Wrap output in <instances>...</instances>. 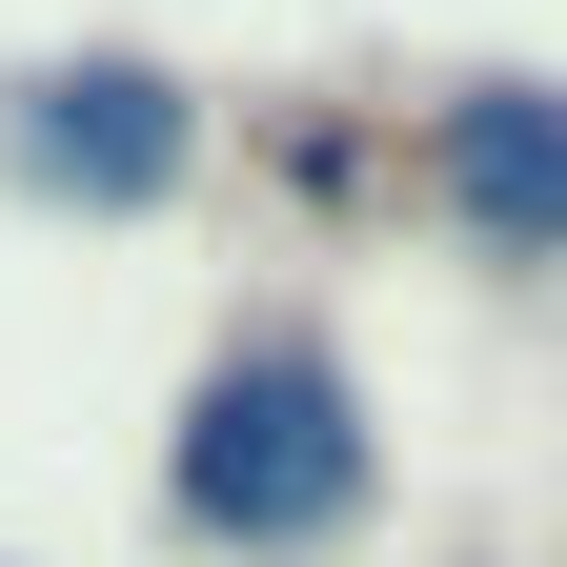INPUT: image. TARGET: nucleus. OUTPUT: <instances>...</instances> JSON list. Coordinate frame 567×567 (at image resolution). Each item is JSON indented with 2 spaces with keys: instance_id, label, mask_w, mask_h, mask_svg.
I'll list each match as a JSON object with an SVG mask.
<instances>
[{
  "instance_id": "nucleus-1",
  "label": "nucleus",
  "mask_w": 567,
  "mask_h": 567,
  "mask_svg": "<svg viewBox=\"0 0 567 567\" xmlns=\"http://www.w3.org/2000/svg\"><path fill=\"white\" fill-rule=\"evenodd\" d=\"M163 507L203 547H324V527H365V385H344L305 324L224 344V365L183 385V425H163Z\"/></svg>"
},
{
  "instance_id": "nucleus-2",
  "label": "nucleus",
  "mask_w": 567,
  "mask_h": 567,
  "mask_svg": "<svg viewBox=\"0 0 567 567\" xmlns=\"http://www.w3.org/2000/svg\"><path fill=\"white\" fill-rule=\"evenodd\" d=\"M183 142H203V102L163 61H41V82H0V163L41 203H163Z\"/></svg>"
},
{
  "instance_id": "nucleus-3",
  "label": "nucleus",
  "mask_w": 567,
  "mask_h": 567,
  "mask_svg": "<svg viewBox=\"0 0 567 567\" xmlns=\"http://www.w3.org/2000/svg\"><path fill=\"white\" fill-rule=\"evenodd\" d=\"M446 203L486 264H567V82H466L446 102Z\"/></svg>"
}]
</instances>
